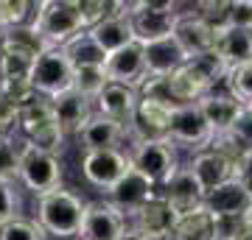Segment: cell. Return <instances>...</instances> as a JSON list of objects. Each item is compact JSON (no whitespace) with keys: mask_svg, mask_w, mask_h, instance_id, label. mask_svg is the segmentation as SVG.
I'll return each instance as SVG.
<instances>
[{"mask_svg":"<svg viewBox=\"0 0 252 240\" xmlns=\"http://www.w3.org/2000/svg\"><path fill=\"white\" fill-rule=\"evenodd\" d=\"M48 235L34 218H14V221L0 226V240H45Z\"/></svg>","mask_w":252,"mask_h":240,"instance_id":"31","label":"cell"},{"mask_svg":"<svg viewBox=\"0 0 252 240\" xmlns=\"http://www.w3.org/2000/svg\"><path fill=\"white\" fill-rule=\"evenodd\" d=\"M174 42L182 48L185 59H199L216 48V34L199 20L196 6H193V11H180L177 26H174Z\"/></svg>","mask_w":252,"mask_h":240,"instance_id":"13","label":"cell"},{"mask_svg":"<svg viewBox=\"0 0 252 240\" xmlns=\"http://www.w3.org/2000/svg\"><path fill=\"white\" fill-rule=\"evenodd\" d=\"M104 70H107V79L109 84H121V87H129V89H140L149 79L146 73V53H143V45H126L121 51L107 56L104 62Z\"/></svg>","mask_w":252,"mask_h":240,"instance_id":"9","label":"cell"},{"mask_svg":"<svg viewBox=\"0 0 252 240\" xmlns=\"http://www.w3.org/2000/svg\"><path fill=\"white\" fill-rule=\"evenodd\" d=\"M51 109H54V120L64 132V137H79V132L95 115V104L90 98L79 95L76 89H67L62 95L51 98Z\"/></svg>","mask_w":252,"mask_h":240,"instance_id":"15","label":"cell"},{"mask_svg":"<svg viewBox=\"0 0 252 240\" xmlns=\"http://www.w3.org/2000/svg\"><path fill=\"white\" fill-rule=\"evenodd\" d=\"M129 165L146 176L157 190L168 185L177 170L182 168L180 165V151L168 137H152V140H135L132 148H129Z\"/></svg>","mask_w":252,"mask_h":240,"instance_id":"2","label":"cell"},{"mask_svg":"<svg viewBox=\"0 0 252 240\" xmlns=\"http://www.w3.org/2000/svg\"><path fill=\"white\" fill-rule=\"evenodd\" d=\"M224 64L233 70V67H241V64H252V28H224L216 34V48H213Z\"/></svg>","mask_w":252,"mask_h":240,"instance_id":"22","label":"cell"},{"mask_svg":"<svg viewBox=\"0 0 252 240\" xmlns=\"http://www.w3.org/2000/svg\"><path fill=\"white\" fill-rule=\"evenodd\" d=\"M216 240H241L244 232L252 226V215H221L213 218Z\"/></svg>","mask_w":252,"mask_h":240,"instance_id":"33","label":"cell"},{"mask_svg":"<svg viewBox=\"0 0 252 240\" xmlns=\"http://www.w3.org/2000/svg\"><path fill=\"white\" fill-rule=\"evenodd\" d=\"M126 229H129V221L109 204L107 198L87 201L79 240H118Z\"/></svg>","mask_w":252,"mask_h":240,"instance_id":"10","label":"cell"},{"mask_svg":"<svg viewBox=\"0 0 252 240\" xmlns=\"http://www.w3.org/2000/svg\"><path fill=\"white\" fill-rule=\"evenodd\" d=\"M205 210L213 218L221 215H252V196L244 190L238 179H230L221 187L210 190L205 196Z\"/></svg>","mask_w":252,"mask_h":240,"instance_id":"20","label":"cell"},{"mask_svg":"<svg viewBox=\"0 0 252 240\" xmlns=\"http://www.w3.org/2000/svg\"><path fill=\"white\" fill-rule=\"evenodd\" d=\"M20 210H23V198H20L17 182L0 179V226L20 218Z\"/></svg>","mask_w":252,"mask_h":240,"instance_id":"32","label":"cell"},{"mask_svg":"<svg viewBox=\"0 0 252 240\" xmlns=\"http://www.w3.org/2000/svg\"><path fill=\"white\" fill-rule=\"evenodd\" d=\"M31 14H34V3L28 0H0V31L9 34L14 28H23Z\"/></svg>","mask_w":252,"mask_h":240,"instance_id":"28","label":"cell"},{"mask_svg":"<svg viewBox=\"0 0 252 240\" xmlns=\"http://www.w3.org/2000/svg\"><path fill=\"white\" fill-rule=\"evenodd\" d=\"M230 26L252 28V0H233L230 3Z\"/></svg>","mask_w":252,"mask_h":240,"instance_id":"37","label":"cell"},{"mask_svg":"<svg viewBox=\"0 0 252 240\" xmlns=\"http://www.w3.org/2000/svg\"><path fill=\"white\" fill-rule=\"evenodd\" d=\"M39 39L48 48H64V45L84 34V23H81L76 3L73 0H42L34 3V23H31Z\"/></svg>","mask_w":252,"mask_h":240,"instance_id":"3","label":"cell"},{"mask_svg":"<svg viewBox=\"0 0 252 240\" xmlns=\"http://www.w3.org/2000/svg\"><path fill=\"white\" fill-rule=\"evenodd\" d=\"M157 193H160V190H157L149 179L140 176V173L129 165V170L121 176V182H118V185L112 187L104 198L115 207L118 213L124 215L126 221H129V218H132V213H135V210H140L146 201H152Z\"/></svg>","mask_w":252,"mask_h":240,"instance_id":"11","label":"cell"},{"mask_svg":"<svg viewBox=\"0 0 252 240\" xmlns=\"http://www.w3.org/2000/svg\"><path fill=\"white\" fill-rule=\"evenodd\" d=\"M174 223H177V215L171 213V207L165 204L160 193L152 201H146L140 210H135L129 218V226L140 232L146 240H171Z\"/></svg>","mask_w":252,"mask_h":240,"instance_id":"14","label":"cell"},{"mask_svg":"<svg viewBox=\"0 0 252 240\" xmlns=\"http://www.w3.org/2000/svg\"><path fill=\"white\" fill-rule=\"evenodd\" d=\"M235 179L244 185V190L252 196V151L244 154V160L235 165Z\"/></svg>","mask_w":252,"mask_h":240,"instance_id":"38","label":"cell"},{"mask_svg":"<svg viewBox=\"0 0 252 240\" xmlns=\"http://www.w3.org/2000/svg\"><path fill=\"white\" fill-rule=\"evenodd\" d=\"M118 240H146V238L140 235V232H135L132 226H129V229H126V232H124V235H121Z\"/></svg>","mask_w":252,"mask_h":240,"instance_id":"39","label":"cell"},{"mask_svg":"<svg viewBox=\"0 0 252 240\" xmlns=\"http://www.w3.org/2000/svg\"><path fill=\"white\" fill-rule=\"evenodd\" d=\"M76 3V11H79L81 23H84V31H90L112 14V6L115 3H107V0H73Z\"/></svg>","mask_w":252,"mask_h":240,"instance_id":"34","label":"cell"},{"mask_svg":"<svg viewBox=\"0 0 252 240\" xmlns=\"http://www.w3.org/2000/svg\"><path fill=\"white\" fill-rule=\"evenodd\" d=\"M64 165L59 157H51L45 151H36L34 145L20 140V160H17V182L36 198L62 187Z\"/></svg>","mask_w":252,"mask_h":240,"instance_id":"5","label":"cell"},{"mask_svg":"<svg viewBox=\"0 0 252 240\" xmlns=\"http://www.w3.org/2000/svg\"><path fill=\"white\" fill-rule=\"evenodd\" d=\"M84 210H87V201L76 190L56 187V190L36 198L34 221L42 226V232H45L48 238L73 240V238H79V232H81Z\"/></svg>","mask_w":252,"mask_h":240,"instance_id":"1","label":"cell"},{"mask_svg":"<svg viewBox=\"0 0 252 240\" xmlns=\"http://www.w3.org/2000/svg\"><path fill=\"white\" fill-rule=\"evenodd\" d=\"M241 240H252V226H250L247 232H244V238H241Z\"/></svg>","mask_w":252,"mask_h":240,"instance_id":"40","label":"cell"},{"mask_svg":"<svg viewBox=\"0 0 252 240\" xmlns=\"http://www.w3.org/2000/svg\"><path fill=\"white\" fill-rule=\"evenodd\" d=\"M196 14L205 26L213 28V34L230 28V3L227 0H205V3H196Z\"/></svg>","mask_w":252,"mask_h":240,"instance_id":"30","label":"cell"},{"mask_svg":"<svg viewBox=\"0 0 252 240\" xmlns=\"http://www.w3.org/2000/svg\"><path fill=\"white\" fill-rule=\"evenodd\" d=\"M146 53V73L149 79H168L174 70H180L182 64L188 62L182 48L171 39H162V42H152L143 48Z\"/></svg>","mask_w":252,"mask_h":240,"instance_id":"23","label":"cell"},{"mask_svg":"<svg viewBox=\"0 0 252 240\" xmlns=\"http://www.w3.org/2000/svg\"><path fill=\"white\" fill-rule=\"evenodd\" d=\"M87 34H90V39L98 45V48H101L107 56L135 42L132 28H129V17H121V14H115V11H112L107 20H101L95 28H90Z\"/></svg>","mask_w":252,"mask_h":240,"instance_id":"24","label":"cell"},{"mask_svg":"<svg viewBox=\"0 0 252 240\" xmlns=\"http://www.w3.org/2000/svg\"><path fill=\"white\" fill-rule=\"evenodd\" d=\"M17 160L20 142H14V137H0V179L17 182Z\"/></svg>","mask_w":252,"mask_h":240,"instance_id":"36","label":"cell"},{"mask_svg":"<svg viewBox=\"0 0 252 240\" xmlns=\"http://www.w3.org/2000/svg\"><path fill=\"white\" fill-rule=\"evenodd\" d=\"M171 240H216L213 215L207 210H199V213H190L185 218H177Z\"/></svg>","mask_w":252,"mask_h":240,"instance_id":"25","label":"cell"},{"mask_svg":"<svg viewBox=\"0 0 252 240\" xmlns=\"http://www.w3.org/2000/svg\"><path fill=\"white\" fill-rule=\"evenodd\" d=\"M188 168H190V173L196 176V182L202 185L205 196L210 193V190L221 187L224 182L235 179V165L227 160V157H221L219 151H213V148L193 154V160H190Z\"/></svg>","mask_w":252,"mask_h":240,"instance_id":"18","label":"cell"},{"mask_svg":"<svg viewBox=\"0 0 252 240\" xmlns=\"http://www.w3.org/2000/svg\"><path fill=\"white\" fill-rule=\"evenodd\" d=\"M168 95L177 107H188V104H199L207 92H213V87L207 84V79L199 73V67L193 62H185L180 70H174L165 79Z\"/></svg>","mask_w":252,"mask_h":240,"instance_id":"17","label":"cell"},{"mask_svg":"<svg viewBox=\"0 0 252 240\" xmlns=\"http://www.w3.org/2000/svg\"><path fill=\"white\" fill-rule=\"evenodd\" d=\"M81 176L90 187L101 190L107 196L109 190L121 182L126 170H129V154L124 148H104V151H84L79 160Z\"/></svg>","mask_w":252,"mask_h":240,"instance_id":"7","label":"cell"},{"mask_svg":"<svg viewBox=\"0 0 252 240\" xmlns=\"http://www.w3.org/2000/svg\"><path fill=\"white\" fill-rule=\"evenodd\" d=\"M137 101H140L137 89L121 87V84H107L104 92L95 98V112L121 123L124 129H132L137 115Z\"/></svg>","mask_w":252,"mask_h":240,"instance_id":"16","label":"cell"},{"mask_svg":"<svg viewBox=\"0 0 252 240\" xmlns=\"http://www.w3.org/2000/svg\"><path fill=\"white\" fill-rule=\"evenodd\" d=\"M168 140H171L177 148H190V151L199 154V151H207L216 137H213V129L207 126L199 104H188V107L174 109Z\"/></svg>","mask_w":252,"mask_h":240,"instance_id":"8","label":"cell"},{"mask_svg":"<svg viewBox=\"0 0 252 240\" xmlns=\"http://www.w3.org/2000/svg\"><path fill=\"white\" fill-rule=\"evenodd\" d=\"M199 109H202L207 126L213 129V137H224V134L233 129L235 117L241 115L244 107L227 92V89H213V92H207L205 98L199 101Z\"/></svg>","mask_w":252,"mask_h":240,"instance_id":"19","label":"cell"},{"mask_svg":"<svg viewBox=\"0 0 252 240\" xmlns=\"http://www.w3.org/2000/svg\"><path fill=\"white\" fill-rule=\"evenodd\" d=\"M129 137V129H124L121 123L109 120L104 115H93V120L79 132V145L84 151H104V148H121V142Z\"/></svg>","mask_w":252,"mask_h":240,"instance_id":"21","label":"cell"},{"mask_svg":"<svg viewBox=\"0 0 252 240\" xmlns=\"http://www.w3.org/2000/svg\"><path fill=\"white\" fill-rule=\"evenodd\" d=\"M62 51H64V56L70 59L73 70H76V67H98V64L107 62V53H104L98 45L93 42L87 31H84V34H79L76 39H70Z\"/></svg>","mask_w":252,"mask_h":240,"instance_id":"26","label":"cell"},{"mask_svg":"<svg viewBox=\"0 0 252 240\" xmlns=\"http://www.w3.org/2000/svg\"><path fill=\"white\" fill-rule=\"evenodd\" d=\"M160 196L165 198V204L171 207V213L177 218H185L190 213H199L205 210V190L196 182V176L190 173L188 165H182L177 170V176L168 182V185L160 190Z\"/></svg>","mask_w":252,"mask_h":240,"instance_id":"12","label":"cell"},{"mask_svg":"<svg viewBox=\"0 0 252 240\" xmlns=\"http://www.w3.org/2000/svg\"><path fill=\"white\" fill-rule=\"evenodd\" d=\"M107 84H109V79H107L104 64H98V67H76V73H73V89L79 95H84V98H90L93 104L104 92Z\"/></svg>","mask_w":252,"mask_h":240,"instance_id":"27","label":"cell"},{"mask_svg":"<svg viewBox=\"0 0 252 240\" xmlns=\"http://www.w3.org/2000/svg\"><path fill=\"white\" fill-rule=\"evenodd\" d=\"M180 17V3L171 0H137L129 11V28L137 45L162 42L174 36V26Z\"/></svg>","mask_w":252,"mask_h":240,"instance_id":"4","label":"cell"},{"mask_svg":"<svg viewBox=\"0 0 252 240\" xmlns=\"http://www.w3.org/2000/svg\"><path fill=\"white\" fill-rule=\"evenodd\" d=\"M73 64L64 56L62 48H48L36 56L34 70H31V87L39 98H56L67 89H73Z\"/></svg>","mask_w":252,"mask_h":240,"instance_id":"6","label":"cell"},{"mask_svg":"<svg viewBox=\"0 0 252 240\" xmlns=\"http://www.w3.org/2000/svg\"><path fill=\"white\" fill-rule=\"evenodd\" d=\"M224 87L241 107H252V64L233 67V70L227 73Z\"/></svg>","mask_w":252,"mask_h":240,"instance_id":"29","label":"cell"},{"mask_svg":"<svg viewBox=\"0 0 252 240\" xmlns=\"http://www.w3.org/2000/svg\"><path fill=\"white\" fill-rule=\"evenodd\" d=\"M227 137H230L244 154L252 151V107L241 109V115L235 117V123H233V129L227 132Z\"/></svg>","mask_w":252,"mask_h":240,"instance_id":"35","label":"cell"}]
</instances>
